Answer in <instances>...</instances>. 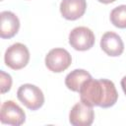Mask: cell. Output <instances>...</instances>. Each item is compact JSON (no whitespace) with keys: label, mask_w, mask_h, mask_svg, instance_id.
<instances>
[{"label":"cell","mask_w":126,"mask_h":126,"mask_svg":"<svg viewBox=\"0 0 126 126\" xmlns=\"http://www.w3.org/2000/svg\"><path fill=\"white\" fill-rule=\"evenodd\" d=\"M81 101L90 106L108 108L113 106L118 99V93L112 81L107 79L87 80L81 87Z\"/></svg>","instance_id":"cell-1"},{"label":"cell","mask_w":126,"mask_h":126,"mask_svg":"<svg viewBox=\"0 0 126 126\" xmlns=\"http://www.w3.org/2000/svg\"><path fill=\"white\" fill-rule=\"evenodd\" d=\"M18 99L29 109L37 110L44 103L42 91L32 84H24L17 91Z\"/></svg>","instance_id":"cell-2"},{"label":"cell","mask_w":126,"mask_h":126,"mask_svg":"<svg viewBox=\"0 0 126 126\" xmlns=\"http://www.w3.org/2000/svg\"><path fill=\"white\" fill-rule=\"evenodd\" d=\"M30 61V51L28 47L21 43L16 42L10 45L5 51L4 62L6 66L13 70L23 69Z\"/></svg>","instance_id":"cell-3"},{"label":"cell","mask_w":126,"mask_h":126,"mask_svg":"<svg viewBox=\"0 0 126 126\" xmlns=\"http://www.w3.org/2000/svg\"><path fill=\"white\" fill-rule=\"evenodd\" d=\"M94 34L87 27H77L69 33V44L78 51L91 49L94 44Z\"/></svg>","instance_id":"cell-4"},{"label":"cell","mask_w":126,"mask_h":126,"mask_svg":"<svg viewBox=\"0 0 126 126\" xmlns=\"http://www.w3.org/2000/svg\"><path fill=\"white\" fill-rule=\"evenodd\" d=\"M72 63L71 54L64 48H53L45 56V66L54 73L65 71Z\"/></svg>","instance_id":"cell-5"},{"label":"cell","mask_w":126,"mask_h":126,"mask_svg":"<svg viewBox=\"0 0 126 126\" xmlns=\"http://www.w3.org/2000/svg\"><path fill=\"white\" fill-rule=\"evenodd\" d=\"M0 121L3 124L19 126L25 123L26 113L13 100H6L2 103L0 109Z\"/></svg>","instance_id":"cell-6"},{"label":"cell","mask_w":126,"mask_h":126,"mask_svg":"<svg viewBox=\"0 0 126 126\" xmlns=\"http://www.w3.org/2000/svg\"><path fill=\"white\" fill-rule=\"evenodd\" d=\"M94 112L93 106L84 102L76 103L70 110L69 121L74 126H90L94 122Z\"/></svg>","instance_id":"cell-7"},{"label":"cell","mask_w":126,"mask_h":126,"mask_svg":"<svg viewBox=\"0 0 126 126\" xmlns=\"http://www.w3.org/2000/svg\"><path fill=\"white\" fill-rule=\"evenodd\" d=\"M100 47L108 56L117 57L123 53L124 43L120 35L113 32H107L101 36Z\"/></svg>","instance_id":"cell-8"},{"label":"cell","mask_w":126,"mask_h":126,"mask_svg":"<svg viewBox=\"0 0 126 126\" xmlns=\"http://www.w3.org/2000/svg\"><path fill=\"white\" fill-rule=\"evenodd\" d=\"M86 0H62L60 3V13L63 18L69 21L80 19L86 12Z\"/></svg>","instance_id":"cell-9"},{"label":"cell","mask_w":126,"mask_h":126,"mask_svg":"<svg viewBox=\"0 0 126 126\" xmlns=\"http://www.w3.org/2000/svg\"><path fill=\"white\" fill-rule=\"evenodd\" d=\"M0 36L1 38H11L17 34L20 29L19 18L10 11H3L0 13Z\"/></svg>","instance_id":"cell-10"},{"label":"cell","mask_w":126,"mask_h":126,"mask_svg":"<svg viewBox=\"0 0 126 126\" xmlns=\"http://www.w3.org/2000/svg\"><path fill=\"white\" fill-rule=\"evenodd\" d=\"M92 78L91 74L84 69H75L70 72L65 78L66 87L72 92H79L82 85Z\"/></svg>","instance_id":"cell-11"},{"label":"cell","mask_w":126,"mask_h":126,"mask_svg":"<svg viewBox=\"0 0 126 126\" xmlns=\"http://www.w3.org/2000/svg\"><path fill=\"white\" fill-rule=\"evenodd\" d=\"M110 22L118 29H126V5L117 6L110 12Z\"/></svg>","instance_id":"cell-12"},{"label":"cell","mask_w":126,"mask_h":126,"mask_svg":"<svg viewBox=\"0 0 126 126\" xmlns=\"http://www.w3.org/2000/svg\"><path fill=\"white\" fill-rule=\"evenodd\" d=\"M0 84H1V94H5L10 91L12 87V77L8 74L5 73L3 70L0 71Z\"/></svg>","instance_id":"cell-13"},{"label":"cell","mask_w":126,"mask_h":126,"mask_svg":"<svg viewBox=\"0 0 126 126\" xmlns=\"http://www.w3.org/2000/svg\"><path fill=\"white\" fill-rule=\"evenodd\" d=\"M121 87H122V90H123L124 94H126V76H124L121 80Z\"/></svg>","instance_id":"cell-14"},{"label":"cell","mask_w":126,"mask_h":126,"mask_svg":"<svg viewBox=\"0 0 126 126\" xmlns=\"http://www.w3.org/2000/svg\"><path fill=\"white\" fill-rule=\"evenodd\" d=\"M97 1L100 2V3H103V4H109V3H112L116 0H97Z\"/></svg>","instance_id":"cell-15"}]
</instances>
